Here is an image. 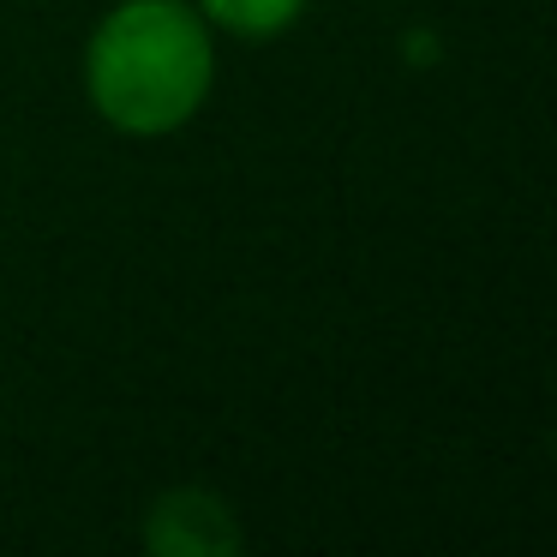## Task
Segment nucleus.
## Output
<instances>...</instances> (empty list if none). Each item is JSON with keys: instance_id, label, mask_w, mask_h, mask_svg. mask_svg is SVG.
<instances>
[{"instance_id": "2", "label": "nucleus", "mask_w": 557, "mask_h": 557, "mask_svg": "<svg viewBox=\"0 0 557 557\" xmlns=\"http://www.w3.org/2000/svg\"><path fill=\"white\" fill-rule=\"evenodd\" d=\"M138 540L150 557H240L246 528L234 504L210 485H169L145 504Z\"/></svg>"}, {"instance_id": "3", "label": "nucleus", "mask_w": 557, "mask_h": 557, "mask_svg": "<svg viewBox=\"0 0 557 557\" xmlns=\"http://www.w3.org/2000/svg\"><path fill=\"white\" fill-rule=\"evenodd\" d=\"M312 0H198V18L234 42H276L306 18Z\"/></svg>"}, {"instance_id": "1", "label": "nucleus", "mask_w": 557, "mask_h": 557, "mask_svg": "<svg viewBox=\"0 0 557 557\" xmlns=\"http://www.w3.org/2000/svg\"><path fill=\"white\" fill-rule=\"evenodd\" d=\"M216 90V30L186 0H114L85 37V97L121 138H169Z\"/></svg>"}]
</instances>
